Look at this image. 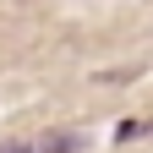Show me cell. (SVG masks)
<instances>
[{
	"instance_id": "2",
	"label": "cell",
	"mask_w": 153,
	"mask_h": 153,
	"mask_svg": "<svg viewBox=\"0 0 153 153\" xmlns=\"http://www.w3.org/2000/svg\"><path fill=\"white\" fill-rule=\"evenodd\" d=\"M0 153H38L33 137H11V142H0Z\"/></svg>"
},
{
	"instance_id": "3",
	"label": "cell",
	"mask_w": 153,
	"mask_h": 153,
	"mask_svg": "<svg viewBox=\"0 0 153 153\" xmlns=\"http://www.w3.org/2000/svg\"><path fill=\"white\" fill-rule=\"evenodd\" d=\"M120 137H153V120H131V126H120Z\"/></svg>"
},
{
	"instance_id": "1",
	"label": "cell",
	"mask_w": 153,
	"mask_h": 153,
	"mask_svg": "<svg viewBox=\"0 0 153 153\" xmlns=\"http://www.w3.org/2000/svg\"><path fill=\"white\" fill-rule=\"evenodd\" d=\"M33 142H38V153H82L88 131H66L60 126V131H44V137H33Z\"/></svg>"
}]
</instances>
